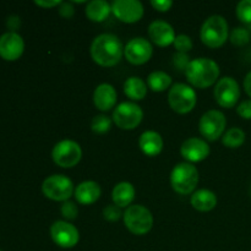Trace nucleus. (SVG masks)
<instances>
[{"instance_id":"f257e3e1","label":"nucleus","mask_w":251,"mask_h":251,"mask_svg":"<svg viewBox=\"0 0 251 251\" xmlns=\"http://www.w3.org/2000/svg\"><path fill=\"white\" fill-rule=\"evenodd\" d=\"M124 47L119 37L113 33H102L93 39L91 44V56L96 64L104 68H112L122 60Z\"/></svg>"},{"instance_id":"9b49d317","label":"nucleus","mask_w":251,"mask_h":251,"mask_svg":"<svg viewBox=\"0 0 251 251\" xmlns=\"http://www.w3.org/2000/svg\"><path fill=\"white\" fill-rule=\"evenodd\" d=\"M213 96H215L216 102L221 107L228 108V109L233 108L240 98L239 83L230 76H225L216 83Z\"/></svg>"},{"instance_id":"1a4fd4ad","label":"nucleus","mask_w":251,"mask_h":251,"mask_svg":"<svg viewBox=\"0 0 251 251\" xmlns=\"http://www.w3.org/2000/svg\"><path fill=\"white\" fill-rule=\"evenodd\" d=\"M113 123L122 130H134L144 118L141 107L135 102H123L113 112Z\"/></svg>"},{"instance_id":"4be33fe9","label":"nucleus","mask_w":251,"mask_h":251,"mask_svg":"<svg viewBox=\"0 0 251 251\" xmlns=\"http://www.w3.org/2000/svg\"><path fill=\"white\" fill-rule=\"evenodd\" d=\"M190 203L200 212H208L217 206V196L208 189H200L194 191L190 198Z\"/></svg>"},{"instance_id":"6ab92c4d","label":"nucleus","mask_w":251,"mask_h":251,"mask_svg":"<svg viewBox=\"0 0 251 251\" xmlns=\"http://www.w3.org/2000/svg\"><path fill=\"white\" fill-rule=\"evenodd\" d=\"M75 199L81 205H92L102 195L100 184L93 180H86L78 184L75 188Z\"/></svg>"},{"instance_id":"b1692460","label":"nucleus","mask_w":251,"mask_h":251,"mask_svg":"<svg viewBox=\"0 0 251 251\" xmlns=\"http://www.w3.org/2000/svg\"><path fill=\"white\" fill-rule=\"evenodd\" d=\"M147 83L137 76H131L124 82V93L132 100H141L147 95Z\"/></svg>"},{"instance_id":"72a5a7b5","label":"nucleus","mask_w":251,"mask_h":251,"mask_svg":"<svg viewBox=\"0 0 251 251\" xmlns=\"http://www.w3.org/2000/svg\"><path fill=\"white\" fill-rule=\"evenodd\" d=\"M237 113L243 119H251V100H245L240 102L237 107Z\"/></svg>"},{"instance_id":"4468645a","label":"nucleus","mask_w":251,"mask_h":251,"mask_svg":"<svg viewBox=\"0 0 251 251\" xmlns=\"http://www.w3.org/2000/svg\"><path fill=\"white\" fill-rule=\"evenodd\" d=\"M112 12L119 21L135 24L144 16V5L139 0H115L112 4Z\"/></svg>"},{"instance_id":"5701e85b","label":"nucleus","mask_w":251,"mask_h":251,"mask_svg":"<svg viewBox=\"0 0 251 251\" xmlns=\"http://www.w3.org/2000/svg\"><path fill=\"white\" fill-rule=\"evenodd\" d=\"M85 12L92 22H103L112 12V5L105 0H92L86 5Z\"/></svg>"},{"instance_id":"58836bf2","label":"nucleus","mask_w":251,"mask_h":251,"mask_svg":"<svg viewBox=\"0 0 251 251\" xmlns=\"http://www.w3.org/2000/svg\"><path fill=\"white\" fill-rule=\"evenodd\" d=\"M244 90L247 92V95L251 98V71L247 74L244 78Z\"/></svg>"},{"instance_id":"412c9836","label":"nucleus","mask_w":251,"mask_h":251,"mask_svg":"<svg viewBox=\"0 0 251 251\" xmlns=\"http://www.w3.org/2000/svg\"><path fill=\"white\" fill-rule=\"evenodd\" d=\"M135 195H136V190L131 183L129 181L118 183L112 191L113 203L120 208H127L131 206Z\"/></svg>"},{"instance_id":"c85d7f7f","label":"nucleus","mask_w":251,"mask_h":251,"mask_svg":"<svg viewBox=\"0 0 251 251\" xmlns=\"http://www.w3.org/2000/svg\"><path fill=\"white\" fill-rule=\"evenodd\" d=\"M173 46L178 53H188L193 49V39L188 34H178L174 39Z\"/></svg>"},{"instance_id":"2f4dec72","label":"nucleus","mask_w":251,"mask_h":251,"mask_svg":"<svg viewBox=\"0 0 251 251\" xmlns=\"http://www.w3.org/2000/svg\"><path fill=\"white\" fill-rule=\"evenodd\" d=\"M123 215L124 213L122 212V208L115 206L114 203L105 206L103 208V217H104L105 221H109V222H117L123 217Z\"/></svg>"},{"instance_id":"2eb2a0df","label":"nucleus","mask_w":251,"mask_h":251,"mask_svg":"<svg viewBox=\"0 0 251 251\" xmlns=\"http://www.w3.org/2000/svg\"><path fill=\"white\" fill-rule=\"evenodd\" d=\"M180 154L188 163H199L208 157L210 146L200 137H189L181 144Z\"/></svg>"},{"instance_id":"393cba45","label":"nucleus","mask_w":251,"mask_h":251,"mask_svg":"<svg viewBox=\"0 0 251 251\" xmlns=\"http://www.w3.org/2000/svg\"><path fill=\"white\" fill-rule=\"evenodd\" d=\"M147 86L153 92H163L172 86V77L164 71H153L147 77Z\"/></svg>"},{"instance_id":"6e6552de","label":"nucleus","mask_w":251,"mask_h":251,"mask_svg":"<svg viewBox=\"0 0 251 251\" xmlns=\"http://www.w3.org/2000/svg\"><path fill=\"white\" fill-rule=\"evenodd\" d=\"M51 158L61 168H73L82 158V150L74 140H61L53 147Z\"/></svg>"},{"instance_id":"a878e982","label":"nucleus","mask_w":251,"mask_h":251,"mask_svg":"<svg viewBox=\"0 0 251 251\" xmlns=\"http://www.w3.org/2000/svg\"><path fill=\"white\" fill-rule=\"evenodd\" d=\"M244 142L245 132L240 127H230L222 136V144L228 149H238Z\"/></svg>"},{"instance_id":"4c0bfd02","label":"nucleus","mask_w":251,"mask_h":251,"mask_svg":"<svg viewBox=\"0 0 251 251\" xmlns=\"http://www.w3.org/2000/svg\"><path fill=\"white\" fill-rule=\"evenodd\" d=\"M7 27H9L10 29H11V32H15L17 28L20 27V25H21V21H20V17L19 16H10L9 19H7V22H6Z\"/></svg>"},{"instance_id":"c9c22d12","label":"nucleus","mask_w":251,"mask_h":251,"mask_svg":"<svg viewBox=\"0 0 251 251\" xmlns=\"http://www.w3.org/2000/svg\"><path fill=\"white\" fill-rule=\"evenodd\" d=\"M151 5L157 11L167 12L173 6V1H171V0H152Z\"/></svg>"},{"instance_id":"dca6fc26","label":"nucleus","mask_w":251,"mask_h":251,"mask_svg":"<svg viewBox=\"0 0 251 251\" xmlns=\"http://www.w3.org/2000/svg\"><path fill=\"white\" fill-rule=\"evenodd\" d=\"M24 38L16 32H6L0 36V56L4 60L15 61L24 54Z\"/></svg>"},{"instance_id":"f704fd0d","label":"nucleus","mask_w":251,"mask_h":251,"mask_svg":"<svg viewBox=\"0 0 251 251\" xmlns=\"http://www.w3.org/2000/svg\"><path fill=\"white\" fill-rule=\"evenodd\" d=\"M59 14L64 19H71L75 14V7H74L73 2H61L59 5Z\"/></svg>"},{"instance_id":"c756f323","label":"nucleus","mask_w":251,"mask_h":251,"mask_svg":"<svg viewBox=\"0 0 251 251\" xmlns=\"http://www.w3.org/2000/svg\"><path fill=\"white\" fill-rule=\"evenodd\" d=\"M237 16L244 24H251V0H242L237 5Z\"/></svg>"},{"instance_id":"ddd939ff","label":"nucleus","mask_w":251,"mask_h":251,"mask_svg":"<svg viewBox=\"0 0 251 251\" xmlns=\"http://www.w3.org/2000/svg\"><path fill=\"white\" fill-rule=\"evenodd\" d=\"M153 54V47L149 39L144 37H135L130 39L124 47V55L132 65H144Z\"/></svg>"},{"instance_id":"7ed1b4c3","label":"nucleus","mask_w":251,"mask_h":251,"mask_svg":"<svg viewBox=\"0 0 251 251\" xmlns=\"http://www.w3.org/2000/svg\"><path fill=\"white\" fill-rule=\"evenodd\" d=\"M229 37V27L227 20L221 15H212L205 20L201 26L200 38L205 46L210 48H220Z\"/></svg>"},{"instance_id":"f8f14e48","label":"nucleus","mask_w":251,"mask_h":251,"mask_svg":"<svg viewBox=\"0 0 251 251\" xmlns=\"http://www.w3.org/2000/svg\"><path fill=\"white\" fill-rule=\"evenodd\" d=\"M50 237L58 247L63 249H71L77 245L80 233L77 228L68 221H55L50 226Z\"/></svg>"},{"instance_id":"a211bd4d","label":"nucleus","mask_w":251,"mask_h":251,"mask_svg":"<svg viewBox=\"0 0 251 251\" xmlns=\"http://www.w3.org/2000/svg\"><path fill=\"white\" fill-rule=\"evenodd\" d=\"M118 93L110 83H100L93 92V103L96 108L102 112H108L115 107Z\"/></svg>"},{"instance_id":"0eeeda50","label":"nucleus","mask_w":251,"mask_h":251,"mask_svg":"<svg viewBox=\"0 0 251 251\" xmlns=\"http://www.w3.org/2000/svg\"><path fill=\"white\" fill-rule=\"evenodd\" d=\"M42 193L47 199L59 202H65L75 193L74 183L64 174H53L44 179Z\"/></svg>"},{"instance_id":"39448f33","label":"nucleus","mask_w":251,"mask_h":251,"mask_svg":"<svg viewBox=\"0 0 251 251\" xmlns=\"http://www.w3.org/2000/svg\"><path fill=\"white\" fill-rule=\"evenodd\" d=\"M125 227L135 235H145L153 227V216L151 211L142 205H131L123 215Z\"/></svg>"},{"instance_id":"bb28decb","label":"nucleus","mask_w":251,"mask_h":251,"mask_svg":"<svg viewBox=\"0 0 251 251\" xmlns=\"http://www.w3.org/2000/svg\"><path fill=\"white\" fill-rule=\"evenodd\" d=\"M113 124V119H110L109 117L104 114H100V115H96L95 118L92 119L91 122V129L95 134H105L110 130Z\"/></svg>"},{"instance_id":"423d86ee","label":"nucleus","mask_w":251,"mask_h":251,"mask_svg":"<svg viewBox=\"0 0 251 251\" xmlns=\"http://www.w3.org/2000/svg\"><path fill=\"white\" fill-rule=\"evenodd\" d=\"M198 96L193 86L186 83H174L168 92V103L178 114H186L195 108Z\"/></svg>"},{"instance_id":"20e7f679","label":"nucleus","mask_w":251,"mask_h":251,"mask_svg":"<svg viewBox=\"0 0 251 251\" xmlns=\"http://www.w3.org/2000/svg\"><path fill=\"white\" fill-rule=\"evenodd\" d=\"M199 184V171L194 164L188 162L178 163L171 173V185L180 195H190Z\"/></svg>"},{"instance_id":"f03ea898","label":"nucleus","mask_w":251,"mask_h":251,"mask_svg":"<svg viewBox=\"0 0 251 251\" xmlns=\"http://www.w3.org/2000/svg\"><path fill=\"white\" fill-rule=\"evenodd\" d=\"M220 66L210 58H196L190 61L185 70V76L190 85L196 88H208L217 82Z\"/></svg>"},{"instance_id":"e433bc0d","label":"nucleus","mask_w":251,"mask_h":251,"mask_svg":"<svg viewBox=\"0 0 251 251\" xmlns=\"http://www.w3.org/2000/svg\"><path fill=\"white\" fill-rule=\"evenodd\" d=\"M63 1H60V0H36L34 1V4L38 5V6L41 7H46V9H50V7H55V6H59V5L61 4Z\"/></svg>"},{"instance_id":"f3484780","label":"nucleus","mask_w":251,"mask_h":251,"mask_svg":"<svg viewBox=\"0 0 251 251\" xmlns=\"http://www.w3.org/2000/svg\"><path fill=\"white\" fill-rule=\"evenodd\" d=\"M149 36L151 41L158 47H168L174 43L176 32L173 26L163 20H156L149 26Z\"/></svg>"},{"instance_id":"7c9ffc66","label":"nucleus","mask_w":251,"mask_h":251,"mask_svg":"<svg viewBox=\"0 0 251 251\" xmlns=\"http://www.w3.org/2000/svg\"><path fill=\"white\" fill-rule=\"evenodd\" d=\"M60 212H61V216H63L66 221L76 220L78 216L77 205H76L74 201H70V200L65 201V202H63V205H61Z\"/></svg>"},{"instance_id":"ea45409f","label":"nucleus","mask_w":251,"mask_h":251,"mask_svg":"<svg viewBox=\"0 0 251 251\" xmlns=\"http://www.w3.org/2000/svg\"><path fill=\"white\" fill-rule=\"evenodd\" d=\"M0 251H2V250H0Z\"/></svg>"},{"instance_id":"aec40b11","label":"nucleus","mask_w":251,"mask_h":251,"mask_svg":"<svg viewBox=\"0 0 251 251\" xmlns=\"http://www.w3.org/2000/svg\"><path fill=\"white\" fill-rule=\"evenodd\" d=\"M163 145L164 142L161 134L153 131V130H146V131H144L140 135L139 146L146 156H158L162 152V150H163Z\"/></svg>"},{"instance_id":"cd10ccee","label":"nucleus","mask_w":251,"mask_h":251,"mask_svg":"<svg viewBox=\"0 0 251 251\" xmlns=\"http://www.w3.org/2000/svg\"><path fill=\"white\" fill-rule=\"evenodd\" d=\"M250 32L244 27H237L229 33V39L234 46L242 47L250 42Z\"/></svg>"},{"instance_id":"473e14b6","label":"nucleus","mask_w":251,"mask_h":251,"mask_svg":"<svg viewBox=\"0 0 251 251\" xmlns=\"http://www.w3.org/2000/svg\"><path fill=\"white\" fill-rule=\"evenodd\" d=\"M190 61V56H189L188 53H178L176 51L173 56V63L176 65V68L178 70H183L184 73H185L186 68L189 66Z\"/></svg>"},{"instance_id":"9d476101","label":"nucleus","mask_w":251,"mask_h":251,"mask_svg":"<svg viewBox=\"0 0 251 251\" xmlns=\"http://www.w3.org/2000/svg\"><path fill=\"white\" fill-rule=\"evenodd\" d=\"M226 126H227L226 115L217 109L207 110L205 114H202L199 123V130L207 141H216L222 137L226 132Z\"/></svg>"}]
</instances>
